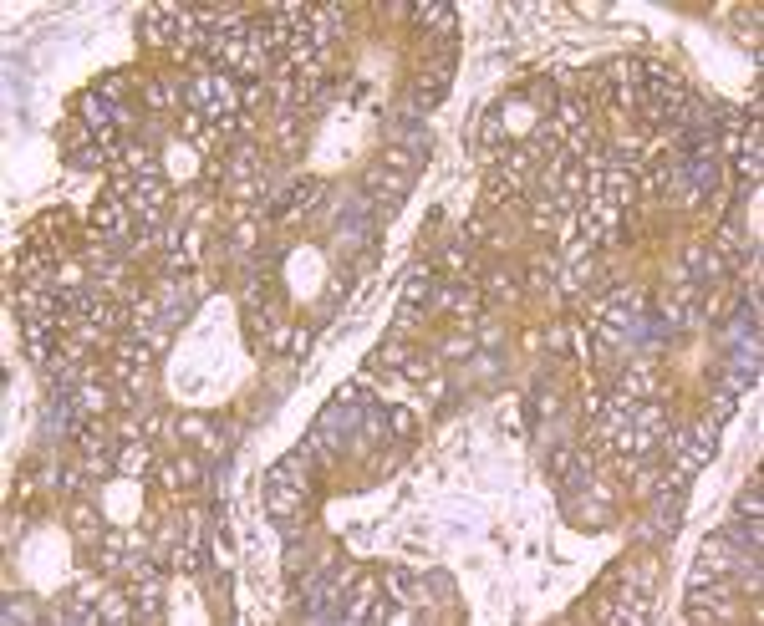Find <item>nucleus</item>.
I'll list each match as a JSON object with an SVG mask.
<instances>
[{
	"label": "nucleus",
	"instance_id": "obj_19",
	"mask_svg": "<svg viewBox=\"0 0 764 626\" xmlns=\"http://www.w3.org/2000/svg\"><path fill=\"white\" fill-rule=\"evenodd\" d=\"M204 560H209L204 545H189V540L169 550V565H174V571H184V576H199V571H204Z\"/></svg>",
	"mask_w": 764,
	"mask_h": 626
},
{
	"label": "nucleus",
	"instance_id": "obj_5",
	"mask_svg": "<svg viewBox=\"0 0 764 626\" xmlns=\"http://www.w3.org/2000/svg\"><path fill=\"white\" fill-rule=\"evenodd\" d=\"M724 275H729V265L719 260L714 245H688V250H683V265L673 270V280H693V286H703V291L719 286Z\"/></svg>",
	"mask_w": 764,
	"mask_h": 626
},
{
	"label": "nucleus",
	"instance_id": "obj_18",
	"mask_svg": "<svg viewBox=\"0 0 764 626\" xmlns=\"http://www.w3.org/2000/svg\"><path fill=\"white\" fill-rule=\"evenodd\" d=\"M551 413H556V382L540 377L530 392V428H540V418H551Z\"/></svg>",
	"mask_w": 764,
	"mask_h": 626
},
{
	"label": "nucleus",
	"instance_id": "obj_21",
	"mask_svg": "<svg viewBox=\"0 0 764 626\" xmlns=\"http://www.w3.org/2000/svg\"><path fill=\"white\" fill-rule=\"evenodd\" d=\"M398 372H403L408 382H428V377H433V357H423V352H408Z\"/></svg>",
	"mask_w": 764,
	"mask_h": 626
},
{
	"label": "nucleus",
	"instance_id": "obj_1",
	"mask_svg": "<svg viewBox=\"0 0 764 626\" xmlns=\"http://www.w3.org/2000/svg\"><path fill=\"white\" fill-rule=\"evenodd\" d=\"M342 591H347L342 565L326 560L321 571L301 586V616H306V621H342Z\"/></svg>",
	"mask_w": 764,
	"mask_h": 626
},
{
	"label": "nucleus",
	"instance_id": "obj_20",
	"mask_svg": "<svg viewBox=\"0 0 764 626\" xmlns=\"http://www.w3.org/2000/svg\"><path fill=\"white\" fill-rule=\"evenodd\" d=\"M128 87H133V82H128L123 72H113V77H102V82H92V92H97L102 102H113V107H118V102L128 97Z\"/></svg>",
	"mask_w": 764,
	"mask_h": 626
},
{
	"label": "nucleus",
	"instance_id": "obj_4",
	"mask_svg": "<svg viewBox=\"0 0 764 626\" xmlns=\"http://www.w3.org/2000/svg\"><path fill=\"white\" fill-rule=\"evenodd\" d=\"M128 596H133L138 621H158V616H163V571H158L148 555L128 571Z\"/></svg>",
	"mask_w": 764,
	"mask_h": 626
},
{
	"label": "nucleus",
	"instance_id": "obj_17",
	"mask_svg": "<svg viewBox=\"0 0 764 626\" xmlns=\"http://www.w3.org/2000/svg\"><path fill=\"white\" fill-rule=\"evenodd\" d=\"M72 535H77V545H82V550L102 545V525H97V515H92L87 504H77V509H72Z\"/></svg>",
	"mask_w": 764,
	"mask_h": 626
},
{
	"label": "nucleus",
	"instance_id": "obj_25",
	"mask_svg": "<svg viewBox=\"0 0 764 626\" xmlns=\"http://www.w3.org/2000/svg\"><path fill=\"white\" fill-rule=\"evenodd\" d=\"M734 408H739V392H729V387H719V392H714V423H724V418H734Z\"/></svg>",
	"mask_w": 764,
	"mask_h": 626
},
{
	"label": "nucleus",
	"instance_id": "obj_15",
	"mask_svg": "<svg viewBox=\"0 0 764 626\" xmlns=\"http://www.w3.org/2000/svg\"><path fill=\"white\" fill-rule=\"evenodd\" d=\"M97 616H102V621H113V626H123V621H138L128 586H107V591H102V606H97Z\"/></svg>",
	"mask_w": 764,
	"mask_h": 626
},
{
	"label": "nucleus",
	"instance_id": "obj_13",
	"mask_svg": "<svg viewBox=\"0 0 764 626\" xmlns=\"http://www.w3.org/2000/svg\"><path fill=\"white\" fill-rule=\"evenodd\" d=\"M113 464H118V474H123V479H143V474H148V464H153L148 438H123V443H118V453H113Z\"/></svg>",
	"mask_w": 764,
	"mask_h": 626
},
{
	"label": "nucleus",
	"instance_id": "obj_16",
	"mask_svg": "<svg viewBox=\"0 0 764 626\" xmlns=\"http://www.w3.org/2000/svg\"><path fill=\"white\" fill-rule=\"evenodd\" d=\"M382 586H388V601H403V606H418V596H423V586L403 571V565H393L388 576H382ZM428 601V596H423Z\"/></svg>",
	"mask_w": 764,
	"mask_h": 626
},
{
	"label": "nucleus",
	"instance_id": "obj_12",
	"mask_svg": "<svg viewBox=\"0 0 764 626\" xmlns=\"http://www.w3.org/2000/svg\"><path fill=\"white\" fill-rule=\"evenodd\" d=\"M158 474H163V489H169V494H194L204 484V469H199L194 453H179V459H169Z\"/></svg>",
	"mask_w": 764,
	"mask_h": 626
},
{
	"label": "nucleus",
	"instance_id": "obj_24",
	"mask_svg": "<svg viewBox=\"0 0 764 626\" xmlns=\"http://www.w3.org/2000/svg\"><path fill=\"white\" fill-rule=\"evenodd\" d=\"M107 163V148L102 143H82L77 153H72V168H102Z\"/></svg>",
	"mask_w": 764,
	"mask_h": 626
},
{
	"label": "nucleus",
	"instance_id": "obj_3",
	"mask_svg": "<svg viewBox=\"0 0 764 626\" xmlns=\"http://www.w3.org/2000/svg\"><path fill=\"white\" fill-rule=\"evenodd\" d=\"M551 474L561 479V494L566 499H576L581 489H591V479H596V459L581 448V443H556L551 448Z\"/></svg>",
	"mask_w": 764,
	"mask_h": 626
},
{
	"label": "nucleus",
	"instance_id": "obj_8",
	"mask_svg": "<svg viewBox=\"0 0 764 626\" xmlns=\"http://www.w3.org/2000/svg\"><path fill=\"white\" fill-rule=\"evenodd\" d=\"M388 138H393V148H403L413 158H428V148H433V133H428V123L418 118V112H393Z\"/></svg>",
	"mask_w": 764,
	"mask_h": 626
},
{
	"label": "nucleus",
	"instance_id": "obj_11",
	"mask_svg": "<svg viewBox=\"0 0 764 626\" xmlns=\"http://www.w3.org/2000/svg\"><path fill=\"white\" fill-rule=\"evenodd\" d=\"M113 403H118L113 382H97V377H87V382L72 392V408H77V418H102Z\"/></svg>",
	"mask_w": 764,
	"mask_h": 626
},
{
	"label": "nucleus",
	"instance_id": "obj_26",
	"mask_svg": "<svg viewBox=\"0 0 764 626\" xmlns=\"http://www.w3.org/2000/svg\"><path fill=\"white\" fill-rule=\"evenodd\" d=\"M388 423H393V433H398V438H413V428H418L408 408H393V413H388Z\"/></svg>",
	"mask_w": 764,
	"mask_h": 626
},
{
	"label": "nucleus",
	"instance_id": "obj_22",
	"mask_svg": "<svg viewBox=\"0 0 764 626\" xmlns=\"http://www.w3.org/2000/svg\"><path fill=\"white\" fill-rule=\"evenodd\" d=\"M179 102V87H169V82H148V107L153 112H169Z\"/></svg>",
	"mask_w": 764,
	"mask_h": 626
},
{
	"label": "nucleus",
	"instance_id": "obj_9",
	"mask_svg": "<svg viewBox=\"0 0 764 626\" xmlns=\"http://www.w3.org/2000/svg\"><path fill=\"white\" fill-rule=\"evenodd\" d=\"M382 601V586L377 576H347V591H342V621H372V606Z\"/></svg>",
	"mask_w": 764,
	"mask_h": 626
},
{
	"label": "nucleus",
	"instance_id": "obj_2",
	"mask_svg": "<svg viewBox=\"0 0 764 626\" xmlns=\"http://www.w3.org/2000/svg\"><path fill=\"white\" fill-rule=\"evenodd\" d=\"M220 174H225V189H230L240 204L265 199V179H270V168H265V158H260L250 143H235V148H230V158L220 163Z\"/></svg>",
	"mask_w": 764,
	"mask_h": 626
},
{
	"label": "nucleus",
	"instance_id": "obj_10",
	"mask_svg": "<svg viewBox=\"0 0 764 626\" xmlns=\"http://www.w3.org/2000/svg\"><path fill=\"white\" fill-rule=\"evenodd\" d=\"M413 26L428 36V41H454V26H459V11L444 6V0H423V6H413Z\"/></svg>",
	"mask_w": 764,
	"mask_h": 626
},
{
	"label": "nucleus",
	"instance_id": "obj_14",
	"mask_svg": "<svg viewBox=\"0 0 764 626\" xmlns=\"http://www.w3.org/2000/svg\"><path fill=\"white\" fill-rule=\"evenodd\" d=\"M326 194V184L321 179H301V184H291V194L286 199H276V204H270V214H296V209H316V199Z\"/></svg>",
	"mask_w": 764,
	"mask_h": 626
},
{
	"label": "nucleus",
	"instance_id": "obj_6",
	"mask_svg": "<svg viewBox=\"0 0 764 626\" xmlns=\"http://www.w3.org/2000/svg\"><path fill=\"white\" fill-rule=\"evenodd\" d=\"M744 555H749V550H739L724 530H719V535H708L703 550H698V565H693V581H698V576H734Z\"/></svg>",
	"mask_w": 764,
	"mask_h": 626
},
{
	"label": "nucleus",
	"instance_id": "obj_23",
	"mask_svg": "<svg viewBox=\"0 0 764 626\" xmlns=\"http://www.w3.org/2000/svg\"><path fill=\"white\" fill-rule=\"evenodd\" d=\"M759 484H764V479L754 474V479L739 489V515H744V520H759Z\"/></svg>",
	"mask_w": 764,
	"mask_h": 626
},
{
	"label": "nucleus",
	"instance_id": "obj_7",
	"mask_svg": "<svg viewBox=\"0 0 764 626\" xmlns=\"http://www.w3.org/2000/svg\"><path fill=\"white\" fill-rule=\"evenodd\" d=\"M433 280H439V275H433L428 265H413V270H408V280H403V301H398V331L413 326L418 311L433 301Z\"/></svg>",
	"mask_w": 764,
	"mask_h": 626
}]
</instances>
